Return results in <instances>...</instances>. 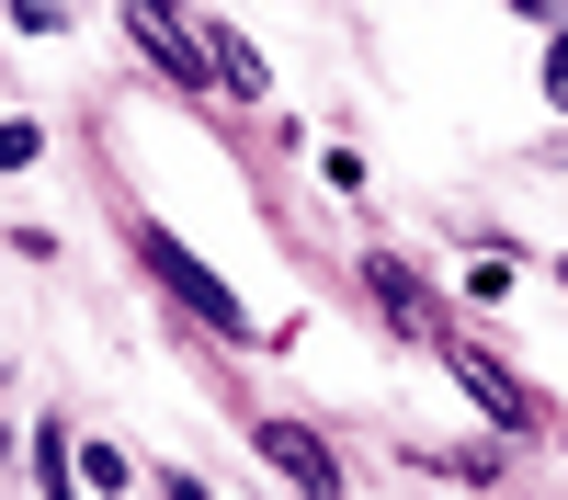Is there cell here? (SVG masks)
I'll use <instances>...</instances> for the list:
<instances>
[{
	"label": "cell",
	"instance_id": "cell-1",
	"mask_svg": "<svg viewBox=\"0 0 568 500\" xmlns=\"http://www.w3.org/2000/svg\"><path fill=\"white\" fill-rule=\"evenodd\" d=\"M136 262H149V273H160V285H171V307H194V318H205V330H227V341H251V307H240V296H227V285H216V273H205L194 251H182V239H171V227H136Z\"/></svg>",
	"mask_w": 568,
	"mask_h": 500
},
{
	"label": "cell",
	"instance_id": "cell-2",
	"mask_svg": "<svg viewBox=\"0 0 568 500\" xmlns=\"http://www.w3.org/2000/svg\"><path fill=\"white\" fill-rule=\"evenodd\" d=\"M262 467H284L296 500H342V467H329V443L307 421H262Z\"/></svg>",
	"mask_w": 568,
	"mask_h": 500
},
{
	"label": "cell",
	"instance_id": "cell-3",
	"mask_svg": "<svg viewBox=\"0 0 568 500\" xmlns=\"http://www.w3.org/2000/svg\"><path fill=\"white\" fill-rule=\"evenodd\" d=\"M194 45L216 58V80L240 91V103H273V69H262V45H251L240 23H227V12H194Z\"/></svg>",
	"mask_w": 568,
	"mask_h": 500
},
{
	"label": "cell",
	"instance_id": "cell-4",
	"mask_svg": "<svg viewBox=\"0 0 568 500\" xmlns=\"http://www.w3.org/2000/svg\"><path fill=\"white\" fill-rule=\"evenodd\" d=\"M455 376H466V398H478L500 432H535V421H546V409H535V387L511 376V364H489V353H455Z\"/></svg>",
	"mask_w": 568,
	"mask_h": 500
},
{
	"label": "cell",
	"instance_id": "cell-5",
	"mask_svg": "<svg viewBox=\"0 0 568 500\" xmlns=\"http://www.w3.org/2000/svg\"><path fill=\"white\" fill-rule=\"evenodd\" d=\"M125 23L149 34V45H160V69H171L182 91H205V45L182 34V23H194V12H182V0H125Z\"/></svg>",
	"mask_w": 568,
	"mask_h": 500
},
{
	"label": "cell",
	"instance_id": "cell-6",
	"mask_svg": "<svg viewBox=\"0 0 568 500\" xmlns=\"http://www.w3.org/2000/svg\"><path fill=\"white\" fill-rule=\"evenodd\" d=\"M364 285H375V307H387L398 330H433V307H420V285H409V262H387V251H375V262H364Z\"/></svg>",
	"mask_w": 568,
	"mask_h": 500
},
{
	"label": "cell",
	"instance_id": "cell-7",
	"mask_svg": "<svg viewBox=\"0 0 568 500\" xmlns=\"http://www.w3.org/2000/svg\"><path fill=\"white\" fill-rule=\"evenodd\" d=\"M34 478H45V500H80V478H69V432H58V421L34 432Z\"/></svg>",
	"mask_w": 568,
	"mask_h": 500
},
{
	"label": "cell",
	"instance_id": "cell-8",
	"mask_svg": "<svg viewBox=\"0 0 568 500\" xmlns=\"http://www.w3.org/2000/svg\"><path fill=\"white\" fill-rule=\"evenodd\" d=\"M34 149H45L34 125H0V171H34Z\"/></svg>",
	"mask_w": 568,
	"mask_h": 500
},
{
	"label": "cell",
	"instance_id": "cell-9",
	"mask_svg": "<svg viewBox=\"0 0 568 500\" xmlns=\"http://www.w3.org/2000/svg\"><path fill=\"white\" fill-rule=\"evenodd\" d=\"M546 91L568 103V23H546Z\"/></svg>",
	"mask_w": 568,
	"mask_h": 500
},
{
	"label": "cell",
	"instance_id": "cell-10",
	"mask_svg": "<svg viewBox=\"0 0 568 500\" xmlns=\"http://www.w3.org/2000/svg\"><path fill=\"white\" fill-rule=\"evenodd\" d=\"M511 12H524V23H568V0H511Z\"/></svg>",
	"mask_w": 568,
	"mask_h": 500
},
{
	"label": "cell",
	"instance_id": "cell-11",
	"mask_svg": "<svg viewBox=\"0 0 568 500\" xmlns=\"http://www.w3.org/2000/svg\"><path fill=\"white\" fill-rule=\"evenodd\" d=\"M557 285H568V262H557Z\"/></svg>",
	"mask_w": 568,
	"mask_h": 500
}]
</instances>
